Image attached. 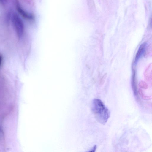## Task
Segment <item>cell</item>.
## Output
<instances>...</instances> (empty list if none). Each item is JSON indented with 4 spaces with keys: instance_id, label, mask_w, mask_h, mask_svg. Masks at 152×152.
Segmentation results:
<instances>
[{
    "instance_id": "6da1fadb",
    "label": "cell",
    "mask_w": 152,
    "mask_h": 152,
    "mask_svg": "<svg viewBox=\"0 0 152 152\" xmlns=\"http://www.w3.org/2000/svg\"><path fill=\"white\" fill-rule=\"evenodd\" d=\"M91 110L98 122L104 124L107 122L110 117V112L100 99L95 98L93 100Z\"/></svg>"
},
{
    "instance_id": "7a4b0ae2",
    "label": "cell",
    "mask_w": 152,
    "mask_h": 152,
    "mask_svg": "<svg viewBox=\"0 0 152 152\" xmlns=\"http://www.w3.org/2000/svg\"><path fill=\"white\" fill-rule=\"evenodd\" d=\"M11 20L17 35L19 38H20L23 36L24 31L23 22L18 15L15 13H13L12 14Z\"/></svg>"
},
{
    "instance_id": "3957f363",
    "label": "cell",
    "mask_w": 152,
    "mask_h": 152,
    "mask_svg": "<svg viewBox=\"0 0 152 152\" xmlns=\"http://www.w3.org/2000/svg\"><path fill=\"white\" fill-rule=\"evenodd\" d=\"M16 7L18 12L23 18L28 20H32L33 19L34 17L33 15L25 11L21 7L18 2L16 3Z\"/></svg>"
},
{
    "instance_id": "277c9868",
    "label": "cell",
    "mask_w": 152,
    "mask_h": 152,
    "mask_svg": "<svg viewBox=\"0 0 152 152\" xmlns=\"http://www.w3.org/2000/svg\"><path fill=\"white\" fill-rule=\"evenodd\" d=\"M135 77V70H133L132 79V87L135 98L137 101L139 102L140 101V99L137 91Z\"/></svg>"
},
{
    "instance_id": "5b68a950",
    "label": "cell",
    "mask_w": 152,
    "mask_h": 152,
    "mask_svg": "<svg viewBox=\"0 0 152 152\" xmlns=\"http://www.w3.org/2000/svg\"><path fill=\"white\" fill-rule=\"evenodd\" d=\"M146 45L145 42L142 43L140 46L137 53L135 59V63H136L143 53Z\"/></svg>"
},
{
    "instance_id": "8992f818",
    "label": "cell",
    "mask_w": 152,
    "mask_h": 152,
    "mask_svg": "<svg viewBox=\"0 0 152 152\" xmlns=\"http://www.w3.org/2000/svg\"><path fill=\"white\" fill-rule=\"evenodd\" d=\"M145 77L146 79L150 81L152 79V64H151L147 67L145 72Z\"/></svg>"
},
{
    "instance_id": "52a82bcc",
    "label": "cell",
    "mask_w": 152,
    "mask_h": 152,
    "mask_svg": "<svg viewBox=\"0 0 152 152\" xmlns=\"http://www.w3.org/2000/svg\"><path fill=\"white\" fill-rule=\"evenodd\" d=\"M138 92L139 94L143 99L145 100H149L151 99L150 97L145 95L143 93L141 89H139Z\"/></svg>"
},
{
    "instance_id": "ba28073f",
    "label": "cell",
    "mask_w": 152,
    "mask_h": 152,
    "mask_svg": "<svg viewBox=\"0 0 152 152\" xmlns=\"http://www.w3.org/2000/svg\"><path fill=\"white\" fill-rule=\"evenodd\" d=\"M139 86L142 88L146 89L148 87V86L146 82L143 81H141L140 82Z\"/></svg>"
},
{
    "instance_id": "9c48e42d",
    "label": "cell",
    "mask_w": 152,
    "mask_h": 152,
    "mask_svg": "<svg viewBox=\"0 0 152 152\" xmlns=\"http://www.w3.org/2000/svg\"><path fill=\"white\" fill-rule=\"evenodd\" d=\"M152 45L151 44L149 45L147 48L145 53V55L146 56L148 55L152 52Z\"/></svg>"
},
{
    "instance_id": "30bf717a",
    "label": "cell",
    "mask_w": 152,
    "mask_h": 152,
    "mask_svg": "<svg viewBox=\"0 0 152 152\" xmlns=\"http://www.w3.org/2000/svg\"><path fill=\"white\" fill-rule=\"evenodd\" d=\"M107 73H105L101 77L100 81V84L101 85H103L104 83L106 78L107 77Z\"/></svg>"
},
{
    "instance_id": "8fae6325",
    "label": "cell",
    "mask_w": 152,
    "mask_h": 152,
    "mask_svg": "<svg viewBox=\"0 0 152 152\" xmlns=\"http://www.w3.org/2000/svg\"><path fill=\"white\" fill-rule=\"evenodd\" d=\"M97 148V145H95L94 147H93V148L91 150V151H90L93 152H94Z\"/></svg>"
},
{
    "instance_id": "7c38bea8",
    "label": "cell",
    "mask_w": 152,
    "mask_h": 152,
    "mask_svg": "<svg viewBox=\"0 0 152 152\" xmlns=\"http://www.w3.org/2000/svg\"><path fill=\"white\" fill-rule=\"evenodd\" d=\"M7 2V0H0V3L2 4H5Z\"/></svg>"
},
{
    "instance_id": "4fadbf2b",
    "label": "cell",
    "mask_w": 152,
    "mask_h": 152,
    "mask_svg": "<svg viewBox=\"0 0 152 152\" xmlns=\"http://www.w3.org/2000/svg\"><path fill=\"white\" fill-rule=\"evenodd\" d=\"M2 60V56L0 54V67L1 65Z\"/></svg>"
}]
</instances>
